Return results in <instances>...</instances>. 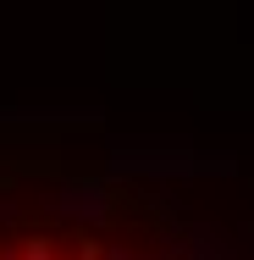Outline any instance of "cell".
I'll use <instances>...</instances> for the list:
<instances>
[{
  "label": "cell",
  "instance_id": "6da1fadb",
  "mask_svg": "<svg viewBox=\"0 0 254 260\" xmlns=\"http://www.w3.org/2000/svg\"><path fill=\"white\" fill-rule=\"evenodd\" d=\"M0 260H215V249L133 183L0 172Z\"/></svg>",
  "mask_w": 254,
  "mask_h": 260
}]
</instances>
